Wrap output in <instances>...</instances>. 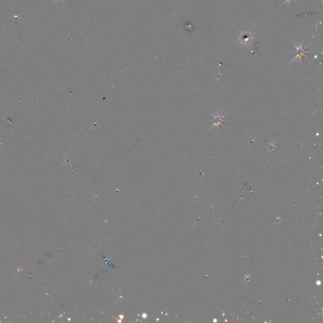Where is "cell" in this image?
Here are the masks:
<instances>
[{
  "mask_svg": "<svg viewBox=\"0 0 323 323\" xmlns=\"http://www.w3.org/2000/svg\"><path fill=\"white\" fill-rule=\"evenodd\" d=\"M293 45H294V47L296 48L297 49V56L293 60V61H294L295 60L297 59V58H299L301 61H302V58L303 56L305 57L307 59H308L305 56V54L306 53H310V52H312V51H307L305 50V48H304V46L302 45H295L294 44H293Z\"/></svg>",
  "mask_w": 323,
  "mask_h": 323,
  "instance_id": "cell-1",
  "label": "cell"
},
{
  "mask_svg": "<svg viewBox=\"0 0 323 323\" xmlns=\"http://www.w3.org/2000/svg\"><path fill=\"white\" fill-rule=\"evenodd\" d=\"M211 115L214 118V124L213 125L211 126V128H213V127H219L220 125L222 124V123L225 121V120H224V117L225 116V114L224 115H220V114H218V115H214V114H211Z\"/></svg>",
  "mask_w": 323,
  "mask_h": 323,
  "instance_id": "cell-2",
  "label": "cell"
},
{
  "mask_svg": "<svg viewBox=\"0 0 323 323\" xmlns=\"http://www.w3.org/2000/svg\"><path fill=\"white\" fill-rule=\"evenodd\" d=\"M252 37L248 32H244L241 36V40L244 44H248L251 41Z\"/></svg>",
  "mask_w": 323,
  "mask_h": 323,
  "instance_id": "cell-3",
  "label": "cell"
},
{
  "mask_svg": "<svg viewBox=\"0 0 323 323\" xmlns=\"http://www.w3.org/2000/svg\"><path fill=\"white\" fill-rule=\"evenodd\" d=\"M292 1H294V2H295V0H286V2H285V3H287V2L291 3V2H292Z\"/></svg>",
  "mask_w": 323,
  "mask_h": 323,
  "instance_id": "cell-4",
  "label": "cell"
},
{
  "mask_svg": "<svg viewBox=\"0 0 323 323\" xmlns=\"http://www.w3.org/2000/svg\"><path fill=\"white\" fill-rule=\"evenodd\" d=\"M57 1H58V0H55V2H54V3H55V2H57Z\"/></svg>",
  "mask_w": 323,
  "mask_h": 323,
  "instance_id": "cell-5",
  "label": "cell"
}]
</instances>
